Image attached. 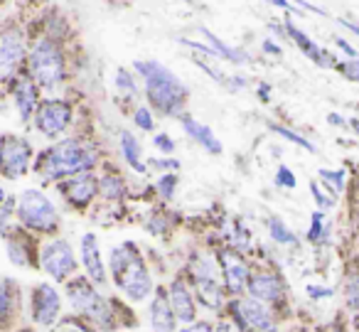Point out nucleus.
Listing matches in <instances>:
<instances>
[{"label":"nucleus","mask_w":359,"mask_h":332,"mask_svg":"<svg viewBox=\"0 0 359 332\" xmlns=\"http://www.w3.org/2000/svg\"><path fill=\"white\" fill-rule=\"evenodd\" d=\"M8 256H11V261L15 263V266H30V253H27V246L22 241H18V239H11V244H8Z\"/></svg>","instance_id":"a878e982"},{"label":"nucleus","mask_w":359,"mask_h":332,"mask_svg":"<svg viewBox=\"0 0 359 332\" xmlns=\"http://www.w3.org/2000/svg\"><path fill=\"white\" fill-rule=\"evenodd\" d=\"M18 217L25 227L37 229V232H55L57 229V209L40 190H27L22 192L20 202H18Z\"/></svg>","instance_id":"423d86ee"},{"label":"nucleus","mask_w":359,"mask_h":332,"mask_svg":"<svg viewBox=\"0 0 359 332\" xmlns=\"http://www.w3.org/2000/svg\"><path fill=\"white\" fill-rule=\"evenodd\" d=\"M202 35H205L207 40L212 42V50H215V55H217V57H224V60L234 62V65H244V62H246V55H244V52H239V50H234V47L224 45V42H222L219 37L215 35V32L207 30V27H202Z\"/></svg>","instance_id":"b1692460"},{"label":"nucleus","mask_w":359,"mask_h":332,"mask_svg":"<svg viewBox=\"0 0 359 332\" xmlns=\"http://www.w3.org/2000/svg\"><path fill=\"white\" fill-rule=\"evenodd\" d=\"M330 124H334V126H342L344 124V119H342V116H337V114H330Z\"/></svg>","instance_id":"de8ad7c7"},{"label":"nucleus","mask_w":359,"mask_h":332,"mask_svg":"<svg viewBox=\"0 0 359 332\" xmlns=\"http://www.w3.org/2000/svg\"><path fill=\"white\" fill-rule=\"evenodd\" d=\"M15 104H18V111H20V119H30L32 111H35V104H37V91H35V84H32L30 77H22L15 86Z\"/></svg>","instance_id":"4be33fe9"},{"label":"nucleus","mask_w":359,"mask_h":332,"mask_svg":"<svg viewBox=\"0 0 359 332\" xmlns=\"http://www.w3.org/2000/svg\"><path fill=\"white\" fill-rule=\"evenodd\" d=\"M6 202V192H3V190H0V204Z\"/></svg>","instance_id":"3c124183"},{"label":"nucleus","mask_w":359,"mask_h":332,"mask_svg":"<svg viewBox=\"0 0 359 332\" xmlns=\"http://www.w3.org/2000/svg\"><path fill=\"white\" fill-rule=\"evenodd\" d=\"M269 232H271V239H273V241H278V244H288V246H290V244H298V237H295V234L290 232V229L285 227L278 217L269 219Z\"/></svg>","instance_id":"393cba45"},{"label":"nucleus","mask_w":359,"mask_h":332,"mask_svg":"<svg viewBox=\"0 0 359 332\" xmlns=\"http://www.w3.org/2000/svg\"><path fill=\"white\" fill-rule=\"evenodd\" d=\"M69 303L76 312H81L84 317H89L91 322H96L104 330H111L114 327V315H111V307L99 293L94 291L91 283H86L84 278L69 283Z\"/></svg>","instance_id":"39448f33"},{"label":"nucleus","mask_w":359,"mask_h":332,"mask_svg":"<svg viewBox=\"0 0 359 332\" xmlns=\"http://www.w3.org/2000/svg\"><path fill=\"white\" fill-rule=\"evenodd\" d=\"M182 128H185L187 135H192V140H197L205 150H210V153H215V155L222 153V143L217 140V135L212 133V128L197 124L192 116H182Z\"/></svg>","instance_id":"aec40b11"},{"label":"nucleus","mask_w":359,"mask_h":332,"mask_svg":"<svg viewBox=\"0 0 359 332\" xmlns=\"http://www.w3.org/2000/svg\"><path fill=\"white\" fill-rule=\"evenodd\" d=\"M269 3H273V6H278V8H285V11H295L288 0H269Z\"/></svg>","instance_id":"c03bdc74"},{"label":"nucleus","mask_w":359,"mask_h":332,"mask_svg":"<svg viewBox=\"0 0 359 332\" xmlns=\"http://www.w3.org/2000/svg\"><path fill=\"white\" fill-rule=\"evenodd\" d=\"M62 300L60 293L50 286V283H40V286L32 291V317H35L37 325H55V320L60 317Z\"/></svg>","instance_id":"f8f14e48"},{"label":"nucleus","mask_w":359,"mask_h":332,"mask_svg":"<svg viewBox=\"0 0 359 332\" xmlns=\"http://www.w3.org/2000/svg\"><path fill=\"white\" fill-rule=\"evenodd\" d=\"M150 322H153L155 332H175L177 327V320L172 315V307L168 303V296L163 291H158L153 305H150Z\"/></svg>","instance_id":"6ab92c4d"},{"label":"nucleus","mask_w":359,"mask_h":332,"mask_svg":"<svg viewBox=\"0 0 359 332\" xmlns=\"http://www.w3.org/2000/svg\"><path fill=\"white\" fill-rule=\"evenodd\" d=\"M192 278H195L197 298L202 300V305L210 307V310H219L222 300H224V293H222V283L217 276V266L212 263V258L197 256L192 261Z\"/></svg>","instance_id":"0eeeda50"},{"label":"nucleus","mask_w":359,"mask_h":332,"mask_svg":"<svg viewBox=\"0 0 359 332\" xmlns=\"http://www.w3.org/2000/svg\"><path fill=\"white\" fill-rule=\"evenodd\" d=\"M185 3H192V0H185Z\"/></svg>","instance_id":"864d4df0"},{"label":"nucleus","mask_w":359,"mask_h":332,"mask_svg":"<svg viewBox=\"0 0 359 332\" xmlns=\"http://www.w3.org/2000/svg\"><path fill=\"white\" fill-rule=\"evenodd\" d=\"M310 190H313V197H315V202H318V207H320V212H323V209H330L334 204V199L332 197H325V192L323 190L318 187V185H310Z\"/></svg>","instance_id":"72a5a7b5"},{"label":"nucleus","mask_w":359,"mask_h":332,"mask_svg":"<svg viewBox=\"0 0 359 332\" xmlns=\"http://www.w3.org/2000/svg\"><path fill=\"white\" fill-rule=\"evenodd\" d=\"M62 332H84V330H81V327H74V325H67Z\"/></svg>","instance_id":"8fccbe9b"},{"label":"nucleus","mask_w":359,"mask_h":332,"mask_svg":"<svg viewBox=\"0 0 359 332\" xmlns=\"http://www.w3.org/2000/svg\"><path fill=\"white\" fill-rule=\"evenodd\" d=\"M116 86H118V91H121V94H126V96L138 94V86H135L133 77H130L126 69H118V74H116Z\"/></svg>","instance_id":"c85d7f7f"},{"label":"nucleus","mask_w":359,"mask_h":332,"mask_svg":"<svg viewBox=\"0 0 359 332\" xmlns=\"http://www.w3.org/2000/svg\"><path fill=\"white\" fill-rule=\"evenodd\" d=\"M285 30L290 32V37H293V40H295V45H298L300 50H303L305 55H308L310 60L315 62V65H323V67H327V65H330V60H327L330 55H327V52H323V50H320V47L315 45V42L310 40V37L305 35L303 30H298V27H295V25H293V22H290V20L285 22Z\"/></svg>","instance_id":"412c9836"},{"label":"nucleus","mask_w":359,"mask_h":332,"mask_svg":"<svg viewBox=\"0 0 359 332\" xmlns=\"http://www.w3.org/2000/svg\"><path fill=\"white\" fill-rule=\"evenodd\" d=\"M32 79L45 89H55L65 79V57L52 40H40L30 55Z\"/></svg>","instance_id":"20e7f679"},{"label":"nucleus","mask_w":359,"mask_h":332,"mask_svg":"<svg viewBox=\"0 0 359 332\" xmlns=\"http://www.w3.org/2000/svg\"><path fill=\"white\" fill-rule=\"evenodd\" d=\"M121 150H123L126 163H128L135 173H145V163L140 160V145H138V140L128 133V131L121 133Z\"/></svg>","instance_id":"5701e85b"},{"label":"nucleus","mask_w":359,"mask_h":332,"mask_svg":"<svg viewBox=\"0 0 359 332\" xmlns=\"http://www.w3.org/2000/svg\"><path fill=\"white\" fill-rule=\"evenodd\" d=\"M246 288H249L251 298L264 303V305L283 298V286H280L278 276H273V273H254V276H249Z\"/></svg>","instance_id":"2eb2a0df"},{"label":"nucleus","mask_w":359,"mask_h":332,"mask_svg":"<svg viewBox=\"0 0 359 332\" xmlns=\"http://www.w3.org/2000/svg\"><path fill=\"white\" fill-rule=\"evenodd\" d=\"M96 165V153L89 150L84 143L69 138L62 140V143L52 145L47 153L40 155L37 160V173L47 180L55 178H69V175L84 173V170H91Z\"/></svg>","instance_id":"f03ea898"},{"label":"nucleus","mask_w":359,"mask_h":332,"mask_svg":"<svg viewBox=\"0 0 359 332\" xmlns=\"http://www.w3.org/2000/svg\"><path fill=\"white\" fill-rule=\"evenodd\" d=\"M135 69L143 74L148 99L160 114L175 116L182 109L187 99V89L168 67L158 65V62H135Z\"/></svg>","instance_id":"f257e3e1"},{"label":"nucleus","mask_w":359,"mask_h":332,"mask_svg":"<svg viewBox=\"0 0 359 332\" xmlns=\"http://www.w3.org/2000/svg\"><path fill=\"white\" fill-rule=\"evenodd\" d=\"M42 268L50 273L55 281H65L74 273L76 268V258H74V251L67 241L57 239V241H50L45 248H42Z\"/></svg>","instance_id":"9d476101"},{"label":"nucleus","mask_w":359,"mask_h":332,"mask_svg":"<svg viewBox=\"0 0 359 332\" xmlns=\"http://www.w3.org/2000/svg\"><path fill=\"white\" fill-rule=\"evenodd\" d=\"M337 69L344 72V74H347V79H352V81L359 79V77H357V60H349L347 65H337Z\"/></svg>","instance_id":"4c0bfd02"},{"label":"nucleus","mask_w":359,"mask_h":332,"mask_svg":"<svg viewBox=\"0 0 359 332\" xmlns=\"http://www.w3.org/2000/svg\"><path fill=\"white\" fill-rule=\"evenodd\" d=\"M215 332H234V327L229 325V322H219V325H217V330Z\"/></svg>","instance_id":"49530a36"},{"label":"nucleus","mask_w":359,"mask_h":332,"mask_svg":"<svg viewBox=\"0 0 359 332\" xmlns=\"http://www.w3.org/2000/svg\"><path fill=\"white\" fill-rule=\"evenodd\" d=\"M13 293H11V286L8 283H3L0 286V325H6L8 320H11V312H13Z\"/></svg>","instance_id":"bb28decb"},{"label":"nucleus","mask_w":359,"mask_h":332,"mask_svg":"<svg viewBox=\"0 0 359 332\" xmlns=\"http://www.w3.org/2000/svg\"><path fill=\"white\" fill-rule=\"evenodd\" d=\"M25 55L22 35L18 30H8L0 35V79H11L18 62Z\"/></svg>","instance_id":"ddd939ff"},{"label":"nucleus","mask_w":359,"mask_h":332,"mask_svg":"<svg viewBox=\"0 0 359 332\" xmlns=\"http://www.w3.org/2000/svg\"><path fill=\"white\" fill-rule=\"evenodd\" d=\"M325 234H327V224H325V214L323 212H315L313 214V227H310V241H323Z\"/></svg>","instance_id":"c756f323"},{"label":"nucleus","mask_w":359,"mask_h":332,"mask_svg":"<svg viewBox=\"0 0 359 332\" xmlns=\"http://www.w3.org/2000/svg\"><path fill=\"white\" fill-rule=\"evenodd\" d=\"M332 332H342V330H339V327H334V330Z\"/></svg>","instance_id":"603ef678"},{"label":"nucleus","mask_w":359,"mask_h":332,"mask_svg":"<svg viewBox=\"0 0 359 332\" xmlns=\"http://www.w3.org/2000/svg\"><path fill=\"white\" fill-rule=\"evenodd\" d=\"M101 192H104V197H109V199L121 197V194H123V182H121L118 178H104Z\"/></svg>","instance_id":"7c9ffc66"},{"label":"nucleus","mask_w":359,"mask_h":332,"mask_svg":"<svg viewBox=\"0 0 359 332\" xmlns=\"http://www.w3.org/2000/svg\"><path fill=\"white\" fill-rule=\"evenodd\" d=\"M37 131L45 133L47 138H57L67 131V126L72 124V106L67 101L60 99H47L40 104L35 116Z\"/></svg>","instance_id":"6e6552de"},{"label":"nucleus","mask_w":359,"mask_h":332,"mask_svg":"<svg viewBox=\"0 0 359 332\" xmlns=\"http://www.w3.org/2000/svg\"><path fill=\"white\" fill-rule=\"evenodd\" d=\"M308 296L310 298H330L332 296V288H323V286H308Z\"/></svg>","instance_id":"a19ab883"},{"label":"nucleus","mask_w":359,"mask_h":332,"mask_svg":"<svg viewBox=\"0 0 359 332\" xmlns=\"http://www.w3.org/2000/svg\"><path fill=\"white\" fill-rule=\"evenodd\" d=\"M259 96H261V99H264V101H269V86H259Z\"/></svg>","instance_id":"09e8293b"},{"label":"nucleus","mask_w":359,"mask_h":332,"mask_svg":"<svg viewBox=\"0 0 359 332\" xmlns=\"http://www.w3.org/2000/svg\"><path fill=\"white\" fill-rule=\"evenodd\" d=\"M135 126L143 131H153V116H150L148 109H138L135 111Z\"/></svg>","instance_id":"f704fd0d"},{"label":"nucleus","mask_w":359,"mask_h":332,"mask_svg":"<svg viewBox=\"0 0 359 332\" xmlns=\"http://www.w3.org/2000/svg\"><path fill=\"white\" fill-rule=\"evenodd\" d=\"M30 143L15 135H6L0 138V170L11 180H18L25 175L27 165H30Z\"/></svg>","instance_id":"1a4fd4ad"},{"label":"nucleus","mask_w":359,"mask_h":332,"mask_svg":"<svg viewBox=\"0 0 359 332\" xmlns=\"http://www.w3.org/2000/svg\"><path fill=\"white\" fill-rule=\"evenodd\" d=\"M81 263H84V271L89 273V278L94 283H106V271L104 261H101L99 241H96L94 234H84L81 237Z\"/></svg>","instance_id":"f3484780"},{"label":"nucleus","mask_w":359,"mask_h":332,"mask_svg":"<svg viewBox=\"0 0 359 332\" xmlns=\"http://www.w3.org/2000/svg\"><path fill=\"white\" fill-rule=\"evenodd\" d=\"M271 128L276 131V133L280 135V138H285V140H290V143H295V145H300V148H305V150H315L313 148V143H310L308 138H303V135H298L295 131H290V128H285V126H271Z\"/></svg>","instance_id":"cd10ccee"},{"label":"nucleus","mask_w":359,"mask_h":332,"mask_svg":"<svg viewBox=\"0 0 359 332\" xmlns=\"http://www.w3.org/2000/svg\"><path fill=\"white\" fill-rule=\"evenodd\" d=\"M175 185H177V175H163L158 182V192L163 194L165 199H170L175 194Z\"/></svg>","instance_id":"473e14b6"},{"label":"nucleus","mask_w":359,"mask_h":332,"mask_svg":"<svg viewBox=\"0 0 359 332\" xmlns=\"http://www.w3.org/2000/svg\"><path fill=\"white\" fill-rule=\"evenodd\" d=\"M347 303L352 310H357V276H349L347 278Z\"/></svg>","instance_id":"c9c22d12"},{"label":"nucleus","mask_w":359,"mask_h":332,"mask_svg":"<svg viewBox=\"0 0 359 332\" xmlns=\"http://www.w3.org/2000/svg\"><path fill=\"white\" fill-rule=\"evenodd\" d=\"M155 145H158V148L163 150V153H172V150H175V143H172V140H170L165 133L155 135Z\"/></svg>","instance_id":"ea45409f"},{"label":"nucleus","mask_w":359,"mask_h":332,"mask_svg":"<svg viewBox=\"0 0 359 332\" xmlns=\"http://www.w3.org/2000/svg\"><path fill=\"white\" fill-rule=\"evenodd\" d=\"M62 192L67 194V199H69L74 207L84 209L96 194V180L91 178V175H76L69 182L62 185Z\"/></svg>","instance_id":"a211bd4d"},{"label":"nucleus","mask_w":359,"mask_h":332,"mask_svg":"<svg viewBox=\"0 0 359 332\" xmlns=\"http://www.w3.org/2000/svg\"><path fill=\"white\" fill-rule=\"evenodd\" d=\"M276 182L283 185V187H288V190L295 187V178H293V173H290L288 168H278V178H276Z\"/></svg>","instance_id":"e433bc0d"},{"label":"nucleus","mask_w":359,"mask_h":332,"mask_svg":"<svg viewBox=\"0 0 359 332\" xmlns=\"http://www.w3.org/2000/svg\"><path fill=\"white\" fill-rule=\"evenodd\" d=\"M219 263H222V273H224L226 291L239 296L246 288V283H249V268H246L244 258L234 251H222Z\"/></svg>","instance_id":"4468645a"},{"label":"nucleus","mask_w":359,"mask_h":332,"mask_svg":"<svg viewBox=\"0 0 359 332\" xmlns=\"http://www.w3.org/2000/svg\"><path fill=\"white\" fill-rule=\"evenodd\" d=\"M320 178L325 180V182L332 187V192H342V187H344V173L339 170V173H334V170H320Z\"/></svg>","instance_id":"2f4dec72"},{"label":"nucleus","mask_w":359,"mask_h":332,"mask_svg":"<svg viewBox=\"0 0 359 332\" xmlns=\"http://www.w3.org/2000/svg\"><path fill=\"white\" fill-rule=\"evenodd\" d=\"M264 50L271 52V55H280V47H276L273 42H264Z\"/></svg>","instance_id":"a18cd8bd"},{"label":"nucleus","mask_w":359,"mask_h":332,"mask_svg":"<svg viewBox=\"0 0 359 332\" xmlns=\"http://www.w3.org/2000/svg\"><path fill=\"white\" fill-rule=\"evenodd\" d=\"M168 303H170V307H172L175 320L187 322V325L195 322V315H197L195 300H192V293L187 291V286L182 281H175L172 286H170Z\"/></svg>","instance_id":"dca6fc26"},{"label":"nucleus","mask_w":359,"mask_h":332,"mask_svg":"<svg viewBox=\"0 0 359 332\" xmlns=\"http://www.w3.org/2000/svg\"><path fill=\"white\" fill-rule=\"evenodd\" d=\"M180 332H215V327H212L210 322L202 320V322H190V325L182 327Z\"/></svg>","instance_id":"58836bf2"},{"label":"nucleus","mask_w":359,"mask_h":332,"mask_svg":"<svg viewBox=\"0 0 359 332\" xmlns=\"http://www.w3.org/2000/svg\"><path fill=\"white\" fill-rule=\"evenodd\" d=\"M111 271H114L118 288L130 300H145L153 293V278L133 244H123L111 251Z\"/></svg>","instance_id":"7ed1b4c3"},{"label":"nucleus","mask_w":359,"mask_h":332,"mask_svg":"<svg viewBox=\"0 0 359 332\" xmlns=\"http://www.w3.org/2000/svg\"><path fill=\"white\" fill-rule=\"evenodd\" d=\"M231 312H234L239 327H244V330L276 332V322H273V317H271L269 307H266L264 303L254 300V298H249V300H236L234 305H231Z\"/></svg>","instance_id":"9b49d317"},{"label":"nucleus","mask_w":359,"mask_h":332,"mask_svg":"<svg viewBox=\"0 0 359 332\" xmlns=\"http://www.w3.org/2000/svg\"><path fill=\"white\" fill-rule=\"evenodd\" d=\"M6 229H8V209L6 212L0 209V234H6Z\"/></svg>","instance_id":"37998d69"},{"label":"nucleus","mask_w":359,"mask_h":332,"mask_svg":"<svg viewBox=\"0 0 359 332\" xmlns=\"http://www.w3.org/2000/svg\"><path fill=\"white\" fill-rule=\"evenodd\" d=\"M337 47H339V50H342V52H344V55H347V57H349V60H354V55H357V52H354V50H352V47H349V45H347V42H344V40H339V37H337Z\"/></svg>","instance_id":"79ce46f5"}]
</instances>
